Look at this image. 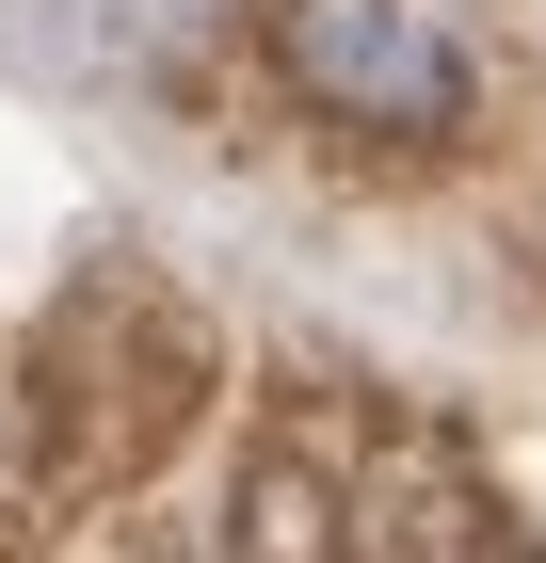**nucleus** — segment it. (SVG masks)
<instances>
[{"label": "nucleus", "instance_id": "1", "mask_svg": "<svg viewBox=\"0 0 546 563\" xmlns=\"http://www.w3.org/2000/svg\"><path fill=\"white\" fill-rule=\"evenodd\" d=\"M274 65H290L305 113L386 130V145H434L466 113V81H482L450 0H274Z\"/></svg>", "mask_w": 546, "mask_h": 563}]
</instances>
